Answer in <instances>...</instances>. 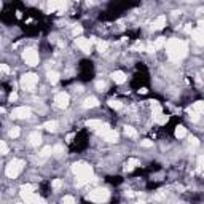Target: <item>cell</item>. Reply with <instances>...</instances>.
Returning <instances> with one entry per match:
<instances>
[{
    "label": "cell",
    "instance_id": "obj_1",
    "mask_svg": "<svg viewBox=\"0 0 204 204\" xmlns=\"http://www.w3.org/2000/svg\"><path fill=\"white\" fill-rule=\"evenodd\" d=\"M166 51H167L169 59L174 61V62H179V61H182L185 56H187L188 48H187V43H185L184 40L169 38L167 43H166Z\"/></svg>",
    "mask_w": 204,
    "mask_h": 204
},
{
    "label": "cell",
    "instance_id": "obj_2",
    "mask_svg": "<svg viewBox=\"0 0 204 204\" xmlns=\"http://www.w3.org/2000/svg\"><path fill=\"white\" fill-rule=\"evenodd\" d=\"M72 171L77 175V185L83 187L85 184H89L93 180V167L86 163H73Z\"/></svg>",
    "mask_w": 204,
    "mask_h": 204
},
{
    "label": "cell",
    "instance_id": "obj_3",
    "mask_svg": "<svg viewBox=\"0 0 204 204\" xmlns=\"http://www.w3.org/2000/svg\"><path fill=\"white\" fill-rule=\"evenodd\" d=\"M109 198H110V191L107 188H96L86 195V199L93 202H105Z\"/></svg>",
    "mask_w": 204,
    "mask_h": 204
},
{
    "label": "cell",
    "instance_id": "obj_4",
    "mask_svg": "<svg viewBox=\"0 0 204 204\" xmlns=\"http://www.w3.org/2000/svg\"><path fill=\"white\" fill-rule=\"evenodd\" d=\"M22 167H24V161L22 160H11L5 169V174L10 179H16L19 175V172L22 171Z\"/></svg>",
    "mask_w": 204,
    "mask_h": 204
},
{
    "label": "cell",
    "instance_id": "obj_5",
    "mask_svg": "<svg viewBox=\"0 0 204 204\" xmlns=\"http://www.w3.org/2000/svg\"><path fill=\"white\" fill-rule=\"evenodd\" d=\"M19 83H21V86L24 89H27V91H33L35 86H37V83H38V77L35 73H26V75L21 77Z\"/></svg>",
    "mask_w": 204,
    "mask_h": 204
},
{
    "label": "cell",
    "instance_id": "obj_6",
    "mask_svg": "<svg viewBox=\"0 0 204 204\" xmlns=\"http://www.w3.org/2000/svg\"><path fill=\"white\" fill-rule=\"evenodd\" d=\"M97 134H99L104 140L112 142V144L118 140V132H117L115 129H110V128L107 126V124H105V126L102 128V129H99V131H97Z\"/></svg>",
    "mask_w": 204,
    "mask_h": 204
},
{
    "label": "cell",
    "instance_id": "obj_7",
    "mask_svg": "<svg viewBox=\"0 0 204 204\" xmlns=\"http://www.w3.org/2000/svg\"><path fill=\"white\" fill-rule=\"evenodd\" d=\"M22 59H24L26 64L30 65V67L38 65V53L33 50V48H27L24 53H22Z\"/></svg>",
    "mask_w": 204,
    "mask_h": 204
},
{
    "label": "cell",
    "instance_id": "obj_8",
    "mask_svg": "<svg viewBox=\"0 0 204 204\" xmlns=\"http://www.w3.org/2000/svg\"><path fill=\"white\" fill-rule=\"evenodd\" d=\"M30 113H32V110H30L29 107L22 105V107H16L13 112H11V117H13V118H21V120H26V118H29V117H30Z\"/></svg>",
    "mask_w": 204,
    "mask_h": 204
},
{
    "label": "cell",
    "instance_id": "obj_9",
    "mask_svg": "<svg viewBox=\"0 0 204 204\" xmlns=\"http://www.w3.org/2000/svg\"><path fill=\"white\" fill-rule=\"evenodd\" d=\"M54 102H56V105L58 107H61V109H65L67 105H69V102H70V97H69V94L67 93H58L54 96Z\"/></svg>",
    "mask_w": 204,
    "mask_h": 204
},
{
    "label": "cell",
    "instance_id": "obj_10",
    "mask_svg": "<svg viewBox=\"0 0 204 204\" xmlns=\"http://www.w3.org/2000/svg\"><path fill=\"white\" fill-rule=\"evenodd\" d=\"M75 45L80 48L83 53H91V40L89 38H83V37H78L75 38Z\"/></svg>",
    "mask_w": 204,
    "mask_h": 204
},
{
    "label": "cell",
    "instance_id": "obj_11",
    "mask_svg": "<svg viewBox=\"0 0 204 204\" xmlns=\"http://www.w3.org/2000/svg\"><path fill=\"white\" fill-rule=\"evenodd\" d=\"M21 198L26 201V204H40L42 198L37 193H21Z\"/></svg>",
    "mask_w": 204,
    "mask_h": 204
},
{
    "label": "cell",
    "instance_id": "obj_12",
    "mask_svg": "<svg viewBox=\"0 0 204 204\" xmlns=\"http://www.w3.org/2000/svg\"><path fill=\"white\" fill-rule=\"evenodd\" d=\"M29 140H30V145L38 147V145L42 144V134H40L38 131H32V132L29 134Z\"/></svg>",
    "mask_w": 204,
    "mask_h": 204
},
{
    "label": "cell",
    "instance_id": "obj_13",
    "mask_svg": "<svg viewBox=\"0 0 204 204\" xmlns=\"http://www.w3.org/2000/svg\"><path fill=\"white\" fill-rule=\"evenodd\" d=\"M112 78H113V82H115L117 85H123L124 82H126V75H124L121 70H115L112 73Z\"/></svg>",
    "mask_w": 204,
    "mask_h": 204
},
{
    "label": "cell",
    "instance_id": "obj_14",
    "mask_svg": "<svg viewBox=\"0 0 204 204\" xmlns=\"http://www.w3.org/2000/svg\"><path fill=\"white\" fill-rule=\"evenodd\" d=\"M191 37H193V40H195L198 45H204V32H202V30L193 29V32H191Z\"/></svg>",
    "mask_w": 204,
    "mask_h": 204
},
{
    "label": "cell",
    "instance_id": "obj_15",
    "mask_svg": "<svg viewBox=\"0 0 204 204\" xmlns=\"http://www.w3.org/2000/svg\"><path fill=\"white\" fill-rule=\"evenodd\" d=\"M85 124H86L88 128H91V129H96V131H99V129H102V128L105 126V124L102 123L100 120H88V121H86Z\"/></svg>",
    "mask_w": 204,
    "mask_h": 204
},
{
    "label": "cell",
    "instance_id": "obj_16",
    "mask_svg": "<svg viewBox=\"0 0 204 204\" xmlns=\"http://www.w3.org/2000/svg\"><path fill=\"white\" fill-rule=\"evenodd\" d=\"M166 26V16H158L155 21H153V24H152V27L155 29V30H160V29H163Z\"/></svg>",
    "mask_w": 204,
    "mask_h": 204
},
{
    "label": "cell",
    "instance_id": "obj_17",
    "mask_svg": "<svg viewBox=\"0 0 204 204\" xmlns=\"http://www.w3.org/2000/svg\"><path fill=\"white\" fill-rule=\"evenodd\" d=\"M137 166H140V163H139V160H135V158H131V160H128V163H126V166H124V171L126 172H131V171H134Z\"/></svg>",
    "mask_w": 204,
    "mask_h": 204
},
{
    "label": "cell",
    "instance_id": "obj_18",
    "mask_svg": "<svg viewBox=\"0 0 204 204\" xmlns=\"http://www.w3.org/2000/svg\"><path fill=\"white\" fill-rule=\"evenodd\" d=\"M83 105L86 107V109H93V107H97L99 105V100L96 99V97H86L85 99V102H83Z\"/></svg>",
    "mask_w": 204,
    "mask_h": 204
},
{
    "label": "cell",
    "instance_id": "obj_19",
    "mask_svg": "<svg viewBox=\"0 0 204 204\" xmlns=\"http://www.w3.org/2000/svg\"><path fill=\"white\" fill-rule=\"evenodd\" d=\"M58 126H59L58 121H47V123L43 124V128L47 129V131H51V132H54L56 129H58Z\"/></svg>",
    "mask_w": 204,
    "mask_h": 204
},
{
    "label": "cell",
    "instance_id": "obj_20",
    "mask_svg": "<svg viewBox=\"0 0 204 204\" xmlns=\"http://www.w3.org/2000/svg\"><path fill=\"white\" fill-rule=\"evenodd\" d=\"M187 113L190 115V120H191V121H198V120H199V115H201V113L196 112L193 107H190V109L187 110Z\"/></svg>",
    "mask_w": 204,
    "mask_h": 204
},
{
    "label": "cell",
    "instance_id": "obj_21",
    "mask_svg": "<svg viewBox=\"0 0 204 204\" xmlns=\"http://www.w3.org/2000/svg\"><path fill=\"white\" fill-rule=\"evenodd\" d=\"M124 134L131 139H137V131H135L134 128H131V126H124Z\"/></svg>",
    "mask_w": 204,
    "mask_h": 204
},
{
    "label": "cell",
    "instance_id": "obj_22",
    "mask_svg": "<svg viewBox=\"0 0 204 204\" xmlns=\"http://www.w3.org/2000/svg\"><path fill=\"white\" fill-rule=\"evenodd\" d=\"M48 82L51 83V85H56V83H58L59 82V73L58 72H48Z\"/></svg>",
    "mask_w": 204,
    "mask_h": 204
},
{
    "label": "cell",
    "instance_id": "obj_23",
    "mask_svg": "<svg viewBox=\"0 0 204 204\" xmlns=\"http://www.w3.org/2000/svg\"><path fill=\"white\" fill-rule=\"evenodd\" d=\"M174 134H175L177 139H182V137H185V135H187V129L184 126H177L175 131H174Z\"/></svg>",
    "mask_w": 204,
    "mask_h": 204
},
{
    "label": "cell",
    "instance_id": "obj_24",
    "mask_svg": "<svg viewBox=\"0 0 204 204\" xmlns=\"http://www.w3.org/2000/svg\"><path fill=\"white\" fill-rule=\"evenodd\" d=\"M109 105H110L112 109H115V110H120V109L123 107V102H120L118 99H110V100H109Z\"/></svg>",
    "mask_w": 204,
    "mask_h": 204
},
{
    "label": "cell",
    "instance_id": "obj_25",
    "mask_svg": "<svg viewBox=\"0 0 204 204\" xmlns=\"http://www.w3.org/2000/svg\"><path fill=\"white\" fill-rule=\"evenodd\" d=\"M107 48H109V43H107V42L97 40V51H99V53H105Z\"/></svg>",
    "mask_w": 204,
    "mask_h": 204
},
{
    "label": "cell",
    "instance_id": "obj_26",
    "mask_svg": "<svg viewBox=\"0 0 204 204\" xmlns=\"http://www.w3.org/2000/svg\"><path fill=\"white\" fill-rule=\"evenodd\" d=\"M33 190H35V187L30 185V184H26L21 187V193H33Z\"/></svg>",
    "mask_w": 204,
    "mask_h": 204
},
{
    "label": "cell",
    "instance_id": "obj_27",
    "mask_svg": "<svg viewBox=\"0 0 204 204\" xmlns=\"http://www.w3.org/2000/svg\"><path fill=\"white\" fill-rule=\"evenodd\" d=\"M50 155H53V149H51V147H45V149L40 152V158H48Z\"/></svg>",
    "mask_w": 204,
    "mask_h": 204
},
{
    "label": "cell",
    "instance_id": "obj_28",
    "mask_svg": "<svg viewBox=\"0 0 204 204\" xmlns=\"http://www.w3.org/2000/svg\"><path fill=\"white\" fill-rule=\"evenodd\" d=\"M153 45H155V48H156V50H160V48H163L164 45H166V38H164V37H160V38H156V42H155Z\"/></svg>",
    "mask_w": 204,
    "mask_h": 204
},
{
    "label": "cell",
    "instance_id": "obj_29",
    "mask_svg": "<svg viewBox=\"0 0 204 204\" xmlns=\"http://www.w3.org/2000/svg\"><path fill=\"white\" fill-rule=\"evenodd\" d=\"M61 7V2H48V11L50 13H53L54 10H59Z\"/></svg>",
    "mask_w": 204,
    "mask_h": 204
},
{
    "label": "cell",
    "instance_id": "obj_30",
    "mask_svg": "<svg viewBox=\"0 0 204 204\" xmlns=\"http://www.w3.org/2000/svg\"><path fill=\"white\" fill-rule=\"evenodd\" d=\"M167 120H169V117H167V115H164V113H161L160 117H156V118H155V121H156L158 124H166V123H167Z\"/></svg>",
    "mask_w": 204,
    "mask_h": 204
},
{
    "label": "cell",
    "instance_id": "obj_31",
    "mask_svg": "<svg viewBox=\"0 0 204 204\" xmlns=\"http://www.w3.org/2000/svg\"><path fill=\"white\" fill-rule=\"evenodd\" d=\"M82 32H83V27L80 26V24H75V27L72 29V33H73V35L78 38V37H80L82 35Z\"/></svg>",
    "mask_w": 204,
    "mask_h": 204
},
{
    "label": "cell",
    "instance_id": "obj_32",
    "mask_svg": "<svg viewBox=\"0 0 204 204\" xmlns=\"http://www.w3.org/2000/svg\"><path fill=\"white\" fill-rule=\"evenodd\" d=\"M191 107H193L196 112L201 113V112H204V102H202V100H198V102H195V104L191 105Z\"/></svg>",
    "mask_w": 204,
    "mask_h": 204
},
{
    "label": "cell",
    "instance_id": "obj_33",
    "mask_svg": "<svg viewBox=\"0 0 204 204\" xmlns=\"http://www.w3.org/2000/svg\"><path fill=\"white\" fill-rule=\"evenodd\" d=\"M19 134H21V129L15 126L13 129L10 131V137H11V139H16V137H19Z\"/></svg>",
    "mask_w": 204,
    "mask_h": 204
},
{
    "label": "cell",
    "instance_id": "obj_34",
    "mask_svg": "<svg viewBox=\"0 0 204 204\" xmlns=\"http://www.w3.org/2000/svg\"><path fill=\"white\" fill-rule=\"evenodd\" d=\"M134 50H135V51H145V50H147V45H144L142 42H135Z\"/></svg>",
    "mask_w": 204,
    "mask_h": 204
},
{
    "label": "cell",
    "instance_id": "obj_35",
    "mask_svg": "<svg viewBox=\"0 0 204 204\" xmlns=\"http://www.w3.org/2000/svg\"><path fill=\"white\" fill-rule=\"evenodd\" d=\"M61 204H75V199H73V196L67 195V196L62 198V202H61Z\"/></svg>",
    "mask_w": 204,
    "mask_h": 204
},
{
    "label": "cell",
    "instance_id": "obj_36",
    "mask_svg": "<svg viewBox=\"0 0 204 204\" xmlns=\"http://www.w3.org/2000/svg\"><path fill=\"white\" fill-rule=\"evenodd\" d=\"M96 88L99 89V91H105L107 83H105V82H102V80H97V82H96Z\"/></svg>",
    "mask_w": 204,
    "mask_h": 204
},
{
    "label": "cell",
    "instance_id": "obj_37",
    "mask_svg": "<svg viewBox=\"0 0 204 204\" xmlns=\"http://www.w3.org/2000/svg\"><path fill=\"white\" fill-rule=\"evenodd\" d=\"M51 187H53V190H59L62 187V182H61L59 179H54L53 182H51Z\"/></svg>",
    "mask_w": 204,
    "mask_h": 204
},
{
    "label": "cell",
    "instance_id": "obj_38",
    "mask_svg": "<svg viewBox=\"0 0 204 204\" xmlns=\"http://www.w3.org/2000/svg\"><path fill=\"white\" fill-rule=\"evenodd\" d=\"M0 153H2V155H7V153H8V145H7L3 140H0Z\"/></svg>",
    "mask_w": 204,
    "mask_h": 204
},
{
    "label": "cell",
    "instance_id": "obj_39",
    "mask_svg": "<svg viewBox=\"0 0 204 204\" xmlns=\"http://www.w3.org/2000/svg\"><path fill=\"white\" fill-rule=\"evenodd\" d=\"M62 152H64V149H62V145H56L54 149H53V153L56 155V156H59V155H62Z\"/></svg>",
    "mask_w": 204,
    "mask_h": 204
},
{
    "label": "cell",
    "instance_id": "obj_40",
    "mask_svg": "<svg viewBox=\"0 0 204 204\" xmlns=\"http://www.w3.org/2000/svg\"><path fill=\"white\" fill-rule=\"evenodd\" d=\"M140 145L145 147V149H150V147H153V142L149 140V139H145V140H140Z\"/></svg>",
    "mask_w": 204,
    "mask_h": 204
},
{
    "label": "cell",
    "instance_id": "obj_41",
    "mask_svg": "<svg viewBox=\"0 0 204 204\" xmlns=\"http://www.w3.org/2000/svg\"><path fill=\"white\" fill-rule=\"evenodd\" d=\"M198 166H199L201 171H204V155L198 156Z\"/></svg>",
    "mask_w": 204,
    "mask_h": 204
},
{
    "label": "cell",
    "instance_id": "obj_42",
    "mask_svg": "<svg viewBox=\"0 0 204 204\" xmlns=\"http://www.w3.org/2000/svg\"><path fill=\"white\" fill-rule=\"evenodd\" d=\"M147 53H155L156 51V48H155V45L153 43H149V45H147V50H145Z\"/></svg>",
    "mask_w": 204,
    "mask_h": 204
},
{
    "label": "cell",
    "instance_id": "obj_43",
    "mask_svg": "<svg viewBox=\"0 0 204 204\" xmlns=\"http://www.w3.org/2000/svg\"><path fill=\"white\" fill-rule=\"evenodd\" d=\"M190 144L193 145V147H198V145H199V140H198L196 137H190Z\"/></svg>",
    "mask_w": 204,
    "mask_h": 204
},
{
    "label": "cell",
    "instance_id": "obj_44",
    "mask_svg": "<svg viewBox=\"0 0 204 204\" xmlns=\"http://www.w3.org/2000/svg\"><path fill=\"white\" fill-rule=\"evenodd\" d=\"M0 69H2L3 73H10V67H8L7 64H2V65H0Z\"/></svg>",
    "mask_w": 204,
    "mask_h": 204
},
{
    "label": "cell",
    "instance_id": "obj_45",
    "mask_svg": "<svg viewBox=\"0 0 204 204\" xmlns=\"http://www.w3.org/2000/svg\"><path fill=\"white\" fill-rule=\"evenodd\" d=\"M16 99H18V94H16V93L13 91V93H11V94H10V97H8V100H10V102H13V100H16Z\"/></svg>",
    "mask_w": 204,
    "mask_h": 204
},
{
    "label": "cell",
    "instance_id": "obj_46",
    "mask_svg": "<svg viewBox=\"0 0 204 204\" xmlns=\"http://www.w3.org/2000/svg\"><path fill=\"white\" fill-rule=\"evenodd\" d=\"M185 32H187V33H191V32H193V26H191V24H187Z\"/></svg>",
    "mask_w": 204,
    "mask_h": 204
},
{
    "label": "cell",
    "instance_id": "obj_47",
    "mask_svg": "<svg viewBox=\"0 0 204 204\" xmlns=\"http://www.w3.org/2000/svg\"><path fill=\"white\" fill-rule=\"evenodd\" d=\"M198 29L204 32V21H199V22H198Z\"/></svg>",
    "mask_w": 204,
    "mask_h": 204
},
{
    "label": "cell",
    "instance_id": "obj_48",
    "mask_svg": "<svg viewBox=\"0 0 204 204\" xmlns=\"http://www.w3.org/2000/svg\"><path fill=\"white\" fill-rule=\"evenodd\" d=\"M73 135H75V134H69V135H67V139H65V140H67V142H72V139H73Z\"/></svg>",
    "mask_w": 204,
    "mask_h": 204
},
{
    "label": "cell",
    "instance_id": "obj_49",
    "mask_svg": "<svg viewBox=\"0 0 204 204\" xmlns=\"http://www.w3.org/2000/svg\"><path fill=\"white\" fill-rule=\"evenodd\" d=\"M139 93H140V94H145V93H147V89H145V88H142V89H139Z\"/></svg>",
    "mask_w": 204,
    "mask_h": 204
},
{
    "label": "cell",
    "instance_id": "obj_50",
    "mask_svg": "<svg viewBox=\"0 0 204 204\" xmlns=\"http://www.w3.org/2000/svg\"><path fill=\"white\" fill-rule=\"evenodd\" d=\"M135 204H145V202H144V201H139V202H135Z\"/></svg>",
    "mask_w": 204,
    "mask_h": 204
}]
</instances>
